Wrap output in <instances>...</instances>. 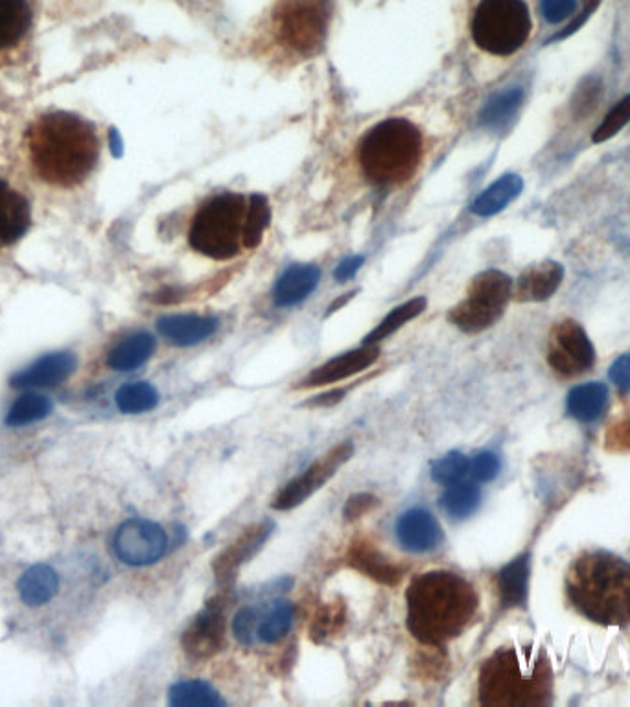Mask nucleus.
<instances>
[{
	"label": "nucleus",
	"mask_w": 630,
	"mask_h": 707,
	"mask_svg": "<svg viewBox=\"0 0 630 707\" xmlns=\"http://www.w3.org/2000/svg\"><path fill=\"white\" fill-rule=\"evenodd\" d=\"M23 148L32 174L63 191L82 185L100 159L95 126L68 111L35 118L24 133Z\"/></svg>",
	"instance_id": "obj_1"
},
{
	"label": "nucleus",
	"mask_w": 630,
	"mask_h": 707,
	"mask_svg": "<svg viewBox=\"0 0 630 707\" xmlns=\"http://www.w3.org/2000/svg\"><path fill=\"white\" fill-rule=\"evenodd\" d=\"M478 605L472 584L456 573H424L408 589V627L416 640L441 645L467 629Z\"/></svg>",
	"instance_id": "obj_2"
},
{
	"label": "nucleus",
	"mask_w": 630,
	"mask_h": 707,
	"mask_svg": "<svg viewBox=\"0 0 630 707\" xmlns=\"http://www.w3.org/2000/svg\"><path fill=\"white\" fill-rule=\"evenodd\" d=\"M566 591L572 605L594 623H630V564L623 558L607 551L580 555L566 575Z\"/></svg>",
	"instance_id": "obj_3"
},
{
	"label": "nucleus",
	"mask_w": 630,
	"mask_h": 707,
	"mask_svg": "<svg viewBox=\"0 0 630 707\" xmlns=\"http://www.w3.org/2000/svg\"><path fill=\"white\" fill-rule=\"evenodd\" d=\"M552 698V667L546 654L533 646L498 651L481 668L484 706L542 707L550 706Z\"/></svg>",
	"instance_id": "obj_4"
},
{
	"label": "nucleus",
	"mask_w": 630,
	"mask_h": 707,
	"mask_svg": "<svg viewBox=\"0 0 630 707\" xmlns=\"http://www.w3.org/2000/svg\"><path fill=\"white\" fill-rule=\"evenodd\" d=\"M423 133L408 118H388L374 126L360 144V166L374 185H400L423 161Z\"/></svg>",
	"instance_id": "obj_5"
},
{
	"label": "nucleus",
	"mask_w": 630,
	"mask_h": 707,
	"mask_svg": "<svg viewBox=\"0 0 630 707\" xmlns=\"http://www.w3.org/2000/svg\"><path fill=\"white\" fill-rule=\"evenodd\" d=\"M248 205L240 194L226 192L203 203L192 219L191 246L208 259H235L243 248Z\"/></svg>",
	"instance_id": "obj_6"
},
{
	"label": "nucleus",
	"mask_w": 630,
	"mask_h": 707,
	"mask_svg": "<svg viewBox=\"0 0 630 707\" xmlns=\"http://www.w3.org/2000/svg\"><path fill=\"white\" fill-rule=\"evenodd\" d=\"M531 13L523 0H481L472 19L474 43L495 56H511L530 40Z\"/></svg>",
	"instance_id": "obj_7"
},
{
	"label": "nucleus",
	"mask_w": 630,
	"mask_h": 707,
	"mask_svg": "<svg viewBox=\"0 0 630 707\" xmlns=\"http://www.w3.org/2000/svg\"><path fill=\"white\" fill-rule=\"evenodd\" d=\"M511 295V276L498 270L484 271L474 279L467 297L452 309L448 319L467 334L487 330L503 315Z\"/></svg>",
	"instance_id": "obj_8"
},
{
	"label": "nucleus",
	"mask_w": 630,
	"mask_h": 707,
	"mask_svg": "<svg viewBox=\"0 0 630 707\" xmlns=\"http://www.w3.org/2000/svg\"><path fill=\"white\" fill-rule=\"evenodd\" d=\"M328 0H282L275 13L276 35L304 56L315 54L327 40Z\"/></svg>",
	"instance_id": "obj_9"
},
{
	"label": "nucleus",
	"mask_w": 630,
	"mask_h": 707,
	"mask_svg": "<svg viewBox=\"0 0 630 707\" xmlns=\"http://www.w3.org/2000/svg\"><path fill=\"white\" fill-rule=\"evenodd\" d=\"M355 455V444L341 443L336 448L330 449L323 459L317 460L309 466L308 470L292 479L284 489L276 494L271 507L275 511H292L295 507L303 505L309 496H314L317 490L323 489V485L338 474L339 468L349 463L350 457Z\"/></svg>",
	"instance_id": "obj_10"
},
{
	"label": "nucleus",
	"mask_w": 630,
	"mask_h": 707,
	"mask_svg": "<svg viewBox=\"0 0 630 707\" xmlns=\"http://www.w3.org/2000/svg\"><path fill=\"white\" fill-rule=\"evenodd\" d=\"M166 533L150 520H128L115 534V553L128 566H150L166 553Z\"/></svg>",
	"instance_id": "obj_11"
},
{
	"label": "nucleus",
	"mask_w": 630,
	"mask_h": 707,
	"mask_svg": "<svg viewBox=\"0 0 630 707\" xmlns=\"http://www.w3.org/2000/svg\"><path fill=\"white\" fill-rule=\"evenodd\" d=\"M596 360V350L583 326L575 320H564L555 326L547 348L550 366L563 377H577L588 371Z\"/></svg>",
	"instance_id": "obj_12"
},
{
	"label": "nucleus",
	"mask_w": 630,
	"mask_h": 707,
	"mask_svg": "<svg viewBox=\"0 0 630 707\" xmlns=\"http://www.w3.org/2000/svg\"><path fill=\"white\" fill-rule=\"evenodd\" d=\"M226 612L218 599L208 602L183 634V649L194 660H208L226 646Z\"/></svg>",
	"instance_id": "obj_13"
},
{
	"label": "nucleus",
	"mask_w": 630,
	"mask_h": 707,
	"mask_svg": "<svg viewBox=\"0 0 630 707\" xmlns=\"http://www.w3.org/2000/svg\"><path fill=\"white\" fill-rule=\"evenodd\" d=\"M271 531H273V523L270 520L254 523L246 529L227 550L221 551L213 566L218 584L229 586L237 578L240 567L262 550V545L270 539Z\"/></svg>",
	"instance_id": "obj_14"
},
{
	"label": "nucleus",
	"mask_w": 630,
	"mask_h": 707,
	"mask_svg": "<svg viewBox=\"0 0 630 707\" xmlns=\"http://www.w3.org/2000/svg\"><path fill=\"white\" fill-rule=\"evenodd\" d=\"M378 356H380V350L374 345H363L361 348L341 354L338 358L327 361L319 369L309 372L298 388H322V385H328V383L347 380V378L355 377L358 372L369 369L378 360Z\"/></svg>",
	"instance_id": "obj_15"
},
{
	"label": "nucleus",
	"mask_w": 630,
	"mask_h": 707,
	"mask_svg": "<svg viewBox=\"0 0 630 707\" xmlns=\"http://www.w3.org/2000/svg\"><path fill=\"white\" fill-rule=\"evenodd\" d=\"M32 224V208L26 197L8 181L0 180V249L19 242Z\"/></svg>",
	"instance_id": "obj_16"
},
{
	"label": "nucleus",
	"mask_w": 630,
	"mask_h": 707,
	"mask_svg": "<svg viewBox=\"0 0 630 707\" xmlns=\"http://www.w3.org/2000/svg\"><path fill=\"white\" fill-rule=\"evenodd\" d=\"M397 536L404 550L411 553H428L441 544L443 529L432 512L410 509L397 522Z\"/></svg>",
	"instance_id": "obj_17"
},
{
	"label": "nucleus",
	"mask_w": 630,
	"mask_h": 707,
	"mask_svg": "<svg viewBox=\"0 0 630 707\" xmlns=\"http://www.w3.org/2000/svg\"><path fill=\"white\" fill-rule=\"evenodd\" d=\"M76 369V358L70 352H52L32 363L29 369L12 378V388H56Z\"/></svg>",
	"instance_id": "obj_18"
},
{
	"label": "nucleus",
	"mask_w": 630,
	"mask_h": 707,
	"mask_svg": "<svg viewBox=\"0 0 630 707\" xmlns=\"http://www.w3.org/2000/svg\"><path fill=\"white\" fill-rule=\"evenodd\" d=\"M564 268L558 262L546 260L523 271L517 282L514 298L520 303H541L552 297L563 282Z\"/></svg>",
	"instance_id": "obj_19"
},
{
	"label": "nucleus",
	"mask_w": 630,
	"mask_h": 707,
	"mask_svg": "<svg viewBox=\"0 0 630 707\" xmlns=\"http://www.w3.org/2000/svg\"><path fill=\"white\" fill-rule=\"evenodd\" d=\"M220 326L216 317H203V315H166L161 317L158 328L170 342L180 347H191L197 342L205 341L213 336Z\"/></svg>",
	"instance_id": "obj_20"
},
{
	"label": "nucleus",
	"mask_w": 630,
	"mask_h": 707,
	"mask_svg": "<svg viewBox=\"0 0 630 707\" xmlns=\"http://www.w3.org/2000/svg\"><path fill=\"white\" fill-rule=\"evenodd\" d=\"M30 21L29 0H0V63L23 43Z\"/></svg>",
	"instance_id": "obj_21"
},
{
	"label": "nucleus",
	"mask_w": 630,
	"mask_h": 707,
	"mask_svg": "<svg viewBox=\"0 0 630 707\" xmlns=\"http://www.w3.org/2000/svg\"><path fill=\"white\" fill-rule=\"evenodd\" d=\"M319 270L315 265H292L282 273L281 279L276 282L273 298L276 306L287 308L295 304L303 303L309 293L314 292L319 284Z\"/></svg>",
	"instance_id": "obj_22"
},
{
	"label": "nucleus",
	"mask_w": 630,
	"mask_h": 707,
	"mask_svg": "<svg viewBox=\"0 0 630 707\" xmlns=\"http://www.w3.org/2000/svg\"><path fill=\"white\" fill-rule=\"evenodd\" d=\"M349 564L367 577L385 586H397L404 575L402 567L389 562V558H385L374 545L366 542L352 545V550L349 551Z\"/></svg>",
	"instance_id": "obj_23"
},
{
	"label": "nucleus",
	"mask_w": 630,
	"mask_h": 707,
	"mask_svg": "<svg viewBox=\"0 0 630 707\" xmlns=\"http://www.w3.org/2000/svg\"><path fill=\"white\" fill-rule=\"evenodd\" d=\"M19 596L29 607H43L56 597L59 589L57 573L46 564H35L23 573L18 583Z\"/></svg>",
	"instance_id": "obj_24"
},
{
	"label": "nucleus",
	"mask_w": 630,
	"mask_h": 707,
	"mask_svg": "<svg viewBox=\"0 0 630 707\" xmlns=\"http://www.w3.org/2000/svg\"><path fill=\"white\" fill-rule=\"evenodd\" d=\"M153 352H155V339L146 331H137L115 345L108 356V366L113 371H135L152 358Z\"/></svg>",
	"instance_id": "obj_25"
},
{
	"label": "nucleus",
	"mask_w": 630,
	"mask_h": 707,
	"mask_svg": "<svg viewBox=\"0 0 630 707\" xmlns=\"http://www.w3.org/2000/svg\"><path fill=\"white\" fill-rule=\"evenodd\" d=\"M530 583V556H518L517 561L507 564L498 575L501 605L506 608L522 607L528 599Z\"/></svg>",
	"instance_id": "obj_26"
},
{
	"label": "nucleus",
	"mask_w": 630,
	"mask_h": 707,
	"mask_svg": "<svg viewBox=\"0 0 630 707\" xmlns=\"http://www.w3.org/2000/svg\"><path fill=\"white\" fill-rule=\"evenodd\" d=\"M523 191V180L517 174H507L481 192L472 203V213L478 216H495L509 203L514 202Z\"/></svg>",
	"instance_id": "obj_27"
},
{
	"label": "nucleus",
	"mask_w": 630,
	"mask_h": 707,
	"mask_svg": "<svg viewBox=\"0 0 630 707\" xmlns=\"http://www.w3.org/2000/svg\"><path fill=\"white\" fill-rule=\"evenodd\" d=\"M608 389L599 382L585 383L568 394L569 415L579 422H594L607 405Z\"/></svg>",
	"instance_id": "obj_28"
},
{
	"label": "nucleus",
	"mask_w": 630,
	"mask_h": 707,
	"mask_svg": "<svg viewBox=\"0 0 630 707\" xmlns=\"http://www.w3.org/2000/svg\"><path fill=\"white\" fill-rule=\"evenodd\" d=\"M172 707H220L226 706V700L220 693L202 679H185L172 685L169 693Z\"/></svg>",
	"instance_id": "obj_29"
},
{
	"label": "nucleus",
	"mask_w": 630,
	"mask_h": 707,
	"mask_svg": "<svg viewBox=\"0 0 630 707\" xmlns=\"http://www.w3.org/2000/svg\"><path fill=\"white\" fill-rule=\"evenodd\" d=\"M523 90L520 87H509L490 98L481 112V124L490 130H501L511 122L518 109L522 107Z\"/></svg>",
	"instance_id": "obj_30"
},
{
	"label": "nucleus",
	"mask_w": 630,
	"mask_h": 707,
	"mask_svg": "<svg viewBox=\"0 0 630 707\" xmlns=\"http://www.w3.org/2000/svg\"><path fill=\"white\" fill-rule=\"evenodd\" d=\"M117 405L126 415H141L158 407L159 393L152 383H126L117 393Z\"/></svg>",
	"instance_id": "obj_31"
},
{
	"label": "nucleus",
	"mask_w": 630,
	"mask_h": 707,
	"mask_svg": "<svg viewBox=\"0 0 630 707\" xmlns=\"http://www.w3.org/2000/svg\"><path fill=\"white\" fill-rule=\"evenodd\" d=\"M52 410H54V405H52L51 399H46L40 393H26L13 402L12 407L8 411L7 424L13 427L26 426L32 422L43 421L51 415Z\"/></svg>",
	"instance_id": "obj_32"
},
{
	"label": "nucleus",
	"mask_w": 630,
	"mask_h": 707,
	"mask_svg": "<svg viewBox=\"0 0 630 707\" xmlns=\"http://www.w3.org/2000/svg\"><path fill=\"white\" fill-rule=\"evenodd\" d=\"M424 309H426V298L424 297L411 298L408 303L400 304L366 337L363 342L374 345L382 339H388L389 336H393L394 331L415 319L416 315L423 314Z\"/></svg>",
	"instance_id": "obj_33"
},
{
	"label": "nucleus",
	"mask_w": 630,
	"mask_h": 707,
	"mask_svg": "<svg viewBox=\"0 0 630 707\" xmlns=\"http://www.w3.org/2000/svg\"><path fill=\"white\" fill-rule=\"evenodd\" d=\"M479 501H481V492L478 487L472 483H463V481L448 485V489L441 498L443 509L456 520L472 516L474 512L478 511Z\"/></svg>",
	"instance_id": "obj_34"
},
{
	"label": "nucleus",
	"mask_w": 630,
	"mask_h": 707,
	"mask_svg": "<svg viewBox=\"0 0 630 707\" xmlns=\"http://www.w3.org/2000/svg\"><path fill=\"white\" fill-rule=\"evenodd\" d=\"M292 605L286 601L275 602V607L271 608L270 612L265 613L262 621H260L257 638H259L262 643L275 645V643L286 638L287 632L292 629Z\"/></svg>",
	"instance_id": "obj_35"
},
{
	"label": "nucleus",
	"mask_w": 630,
	"mask_h": 707,
	"mask_svg": "<svg viewBox=\"0 0 630 707\" xmlns=\"http://www.w3.org/2000/svg\"><path fill=\"white\" fill-rule=\"evenodd\" d=\"M271 221L270 203L264 196H251L246 214V227H243V248H259L265 229Z\"/></svg>",
	"instance_id": "obj_36"
},
{
	"label": "nucleus",
	"mask_w": 630,
	"mask_h": 707,
	"mask_svg": "<svg viewBox=\"0 0 630 707\" xmlns=\"http://www.w3.org/2000/svg\"><path fill=\"white\" fill-rule=\"evenodd\" d=\"M345 605L344 602H328L325 607L319 608L312 624V640L317 643L330 640L333 635L338 634L345 624Z\"/></svg>",
	"instance_id": "obj_37"
},
{
	"label": "nucleus",
	"mask_w": 630,
	"mask_h": 707,
	"mask_svg": "<svg viewBox=\"0 0 630 707\" xmlns=\"http://www.w3.org/2000/svg\"><path fill=\"white\" fill-rule=\"evenodd\" d=\"M468 474H470V460L459 452H450L432 465V478L446 487L459 483L467 478Z\"/></svg>",
	"instance_id": "obj_38"
},
{
	"label": "nucleus",
	"mask_w": 630,
	"mask_h": 707,
	"mask_svg": "<svg viewBox=\"0 0 630 707\" xmlns=\"http://www.w3.org/2000/svg\"><path fill=\"white\" fill-rule=\"evenodd\" d=\"M602 96H605V85L601 79L591 76L580 81L579 87L575 90L574 100H572V112L574 117L586 118L590 117L591 112L596 111L599 104H601Z\"/></svg>",
	"instance_id": "obj_39"
},
{
	"label": "nucleus",
	"mask_w": 630,
	"mask_h": 707,
	"mask_svg": "<svg viewBox=\"0 0 630 707\" xmlns=\"http://www.w3.org/2000/svg\"><path fill=\"white\" fill-rule=\"evenodd\" d=\"M630 122V95L624 96L623 100L619 101L618 106L612 107V111L608 112L607 118L602 120V124L597 128L594 133V142L601 144L618 135L619 131L623 130L624 126Z\"/></svg>",
	"instance_id": "obj_40"
},
{
	"label": "nucleus",
	"mask_w": 630,
	"mask_h": 707,
	"mask_svg": "<svg viewBox=\"0 0 630 707\" xmlns=\"http://www.w3.org/2000/svg\"><path fill=\"white\" fill-rule=\"evenodd\" d=\"M260 616H262V610L259 608L246 607L237 613V618L232 621V632L237 635L238 641H242L243 645H251L257 640Z\"/></svg>",
	"instance_id": "obj_41"
},
{
	"label": "nucleus",
	"mask_w": 630,
	"mask_h": 707,
	"mask_svg": "<svg viewBox=\"0 0 630 707\" xmlns=\"http://www.w3.org/2000/svg\"><path fill=\"white\" fill-rule=\"evenodd\" d=\"M500 459L498 455L484 452L470 463V474L479 483H489L492 479L498 478L500 474Z\"/></svg>",
	"instance_id": "obj_42"
},
{
	"label": "nucleus",
	"mask_w": 630,
	"mask_h": 707,
	"mask_svg": "<svg viewBox=\"0 0 630 707\" xmlns=\"http://www.w3.org/2000/svg\"><path fill=\"white\" fill-rule=\"evenodd\" d=\"M541 12L547 23H563L577 12V0H541Z\"/></svg>",
	"instance_id": "obj_43"
},
{
	"label": "nucleus",
	"mask_w": 630,
	"mask_h": 707,
	"mask_svg": "<svg viewBox=\"0 0 630 707\" xmlns=\"http://www.w3.org/2000/svg\"><path fill=\"white\" fill-rule=\"evenodd\" d=\"M377 498L371 494L352 496V498H349V501H347V505H345V518H347L349 522H355V520H358V518L371 511L372 507L377 505Z\"/></svg>",
	"instance_id": "obj_44"
},
{
	"label": "nucleus",
	"mask_w": 630,
	"mask_h": 707,
	"mask_svg": "<svg viewBox=\"0 0 630 707\" xmlns=\"http://www.w3.org/2000/svg\"><path fill=\"white\" fill-rule=\"evenodd\" d=\"M610 380L619 391L630 393V352L613 361V366L610 367Z\"/></svg>",
	"instance_id": "obj_45"
},
{
	"label": "nucleus",
	"mask_w": 630,
	"mask_h": 707,
	"mask_svg": "<svg viewBox=\"0 0 630 707\" xmlns=\"http://www.w3.org/2000/svg\"><path fill=\"white\" fill-rule=\"evenodd\" d=\"M583 4H585V10L580 13L579 19H577L575 23L569 24L568 29L564 30L563 34H557L555 37H552V43L553 41L564 40V37H568V35L577 32V30L586 23V19L590 18L591 13L596 12L599 4H601V0H583Z\"/></svg>",
	"instance_id": "obj_46"
},
{
	"label": "nucleus",
	"mask_w": 630,
	"mask_h": 707,
	"mask_svg": "<svg viewBox=\"0 0 630 707\" xmlns=\"http://www.w3.org/2000/svg\"><path fill=\"white\" fill-rule=\"evenodd\" d=\"M361 264H363V257H350V259H345L344 262L338 265V270H336V279H338L339 282L349 281V279H352V276L358 273Z\"/></svg>",
	"instance_id": "obj_47"
},
{
	"label": "nucleus",
	"mask_w": 630,
	"mask_h": 707,
	"mask_svg": "<svg viewBox=\"0 0 630 707\" xmlns=\"http://www.w3.org/2000/svg\"><path fill=\"white\" fill-rule=\"evenodd\" d=\"M352 297H355V293H349V295H347V297L338 298V301H336V303H334L333 306H328V315L334 314V312H336V309L341 308V306H344V304L349 303L350 298H352Z\"/></svg>",
	"instance_id": "obj_48"
}]
</instances>
